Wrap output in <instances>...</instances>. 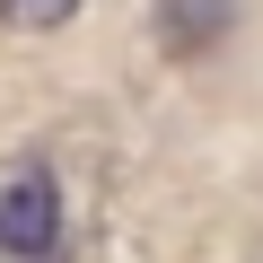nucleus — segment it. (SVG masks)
<instances>
[{
    "label": "nucleus",
    "instance_id": "3",
    "mask_svg": "<svg viewBox=\"0 0 263 263\" xmlns=\"http://www.w3.org/2000/svg\"><path fill=\"white\" fill-rule=\"evenodd\" d=\"M70 9L79 0H0V27L9 35H53V27H70Z\"/></svg>",
    "mask_w": 263,
    "mask_h": 263
},
{
    "label": "nucleus",
    "instance_id": "1",
    "mask_svg": "<svg viewBox=\"0 0 263 263\" xmlns=\"http://www.w3.org/2000/svg\"><path fill=\"white\" fill-rule=\"evenodd\" d=\"M53 246H62V193H53V176H18L9 193H0V254L35 263Z\"/></svg>",
    "mask_w": 263,
    "mask_h": 263
},
{
    "label": "nucleus",
    "instance_id": "2",
    "mask_svg": "<svg viewBox=\"0 0 263 263\" xmlns=\"http://www.w3.org/2000/svg\"><path fill=\"white\" fill-rule=\"evenodd\" d=\"M158 35L167 53H202L211 35H228V0H158Z\"/></svg>",
    "mask_w": 263,
    "mask_h": 263
}]
</instances>
